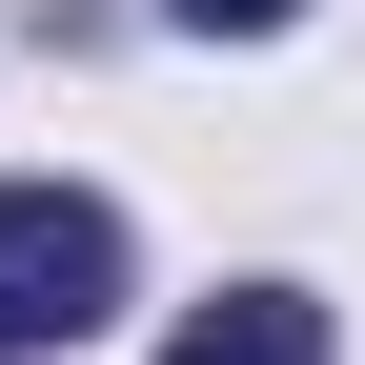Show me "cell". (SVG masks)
Masks as SVG:
<instances>
[{"mask_svg":"<svg viewBox=\"0 0 365 365\" xmlns=\"http://www.w3.org/2000/svg\"><path fill=\"white\" fill-rule=\"evenodd\" d=\"M122 325V203H81V182H0V365Z\"/></svg>","mask_w":365,"mask_h":365,"instance_id":"cell-1","label":"cell"},{"mask_svg":"<svg viewBox=\"0 0 365 365\" xmlns=\"http://www.w3.org/2000/svg\"><path fill=\"white\" fill-rule=\"evenodd\" d=\"M163 365H325V304H304V284H223Z\"/></svg>","mask_w":365,"mask_h":365,"instance_id":"cell-2","label":"cell"},{"mask_svg":"<svg viewBox=\"0 0 365 365\" xmlns=\"http://www.w3.org/2000/svg\"><path fill=\"white\" fill-rule=\"evenodd\" d=\"M163 21H203V41H284L304 0H163Z\"/></svg>","mask_w":365,"mask_h":365,"instance_id":"cell-3","label":"cell"}]
</instances>
